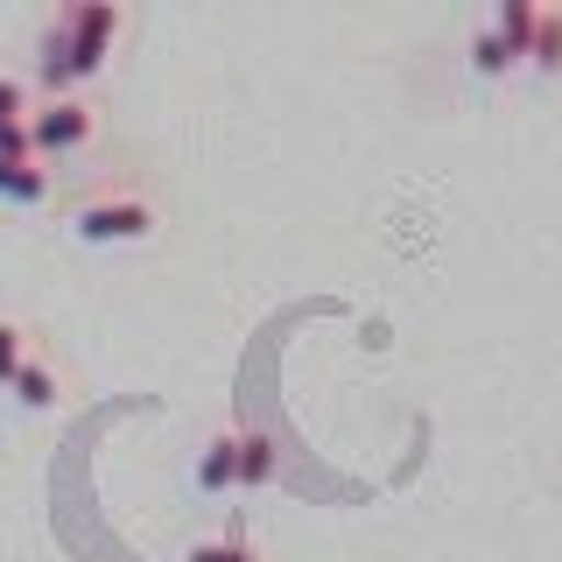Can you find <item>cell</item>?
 Returning <instances> with one entry per match:
<instances>
[{
    "label": "cell",
    "mask_w": 562,
    "mask_h": 562,
    "mask_svg": "<svg viewBox=\"0 0 562 562\" xmlns=\"http://www.w3.org/2000/svg\"><path fill=\"white\" fill-rule=\"evenodd\" d=\"M155 225H162V211L134 183L92 190L85 204H70V239L78 246H140V239H155Z\"/></svg>",
    "instance_id": "6da1fadb"
},
{
    "label": "cell",
    "mask_w": 562,
    "mask_h": 562,
    "mask_svg": "<svg viewBox=\"0 0 562 562\" xmlns=\"http://www.w3.org/2000/svg\"><path fill=\"white\" fill-rule=\"evenodd\" d=\"M29 140L35 162H64V155H85L99 140V105L85 92H57L43 105H29Z\"/></svg>",
    "instance_id": "7a4b0ae2"
},
{
    "label": "cell",
    "mask_w": 562,
    "mask_h": 562,
    "mask_svg": "<svg viewBox=\"0 0 562 562\" xmlns=\"http://www.w3.org/2000/svg\"><path fill=\"white\" fill-rule=\"evenodd\" d=\"M57 22H64L70 43L85 49V64H99V70H105L113 43L127 35V8H120V0H78V8H57Z\"/></svg>",
    "instance_id": "3957f363"
},
{
    "label": "cell",
    "mask_w": 562,
    "mask_h": 562,
    "mask_svg": "<svg viewBox=\"0 0 562 562\" xmlns=\"http://www.w3.org/2000/svg\"><path fill=\"white\" fill-rule=\"evenodd\" d=\"M239 479V429H218V436H204V450H198V471H190V485L204 492V499H218V492H233Z\"/></svg>",
    "instance_id": "277c9868"
},
{
    "label": "cell",
    "mask_w": 562,
    "mask_h": 562,
    "mask_svg": "<svg viewBox=\"0 0 562 562\" xmlns=\"http://www.w3.org/2000/svg\"><path fill=\"white\" fill-rule=\"evenodd\" d=\"M8 394H14V408H29V415H49V408L64 401V380H57V366H49L43 351H29V359L14 366Z\"/></svg>",
    "instance_id": "5b68a950"
},
{
    "label": "cell",
    "mask_w": 562,
    "mask_h": 562,
    "mask_svg": "<svg viewBox=\"0 0 562 562\" xmlns=\"http://www.w3.org/2000/svg\"><path fill=\"white\" fill-rule=\"evenodd\" d=\"M49 190H57V169H49V162H35V155H29V162H0V204H49Z\"/></svg>",
    "instance_id": "8992f818"
},
{
    "label": "cell",
    "mask_w": 562,
    "mask_h": 562,
    "mask_svg": "<svg viewBox=\"0 0 562 562\" xmlns=\"http://www.w3.org/2000/svg\"><path fill=\"white\" fill-rule=\"evenodd\" d=\"M535 22H541V8H535V0H499V8L485 14V29L499 35L506 49H514V64H527V43H535Z\"/></svg>",
    "instance_id": "52a82bcc"
},
{
    "label": "cell",
    "mask_w": 562,
    "mask_h": 562,
    "mask_svg": "<svg viewBox=\"0 0 562 562\" xmlns=\"http://www.w3.org/2000/svg\"><path fill=\"white\" fill-rule=\"evenodd\" d=\"M274 479V443H268V436H260V429H239V492H260V485H268Z\"/></svg>",
    "instance_id": "ba28073f"
},
{
    "label": "cell",
    "mask_w": 562,
    "mask_h": 562,
    "mask_svg": "<svg viewBox=\"0 0 562 562\" xmlns=\"http://www.w3.org/2000/svg\"><path fill=\"white\" fill-rule=\"evenodd\" d=\"M464 57H471V78H485V85H492V78H506V70H514V49H506V43H499V35H492L485 22L471 29Z\"/></svg>",
    "instance_id": "9c48e42d"
},
{
    "label": "cell",
    "mask_w": 562,
    "mask_h": 562,
    "mask_svg": "<svg viewBox=\"0 0 562 562\" xmlns=\"http://www.w3.org/2000/svg\"><path fill=\"white\" fill-rule=\"evenodd\" d=\"M527 64L535 70H562V8H541V22H535V43H527Z\"/></svg>",
    "instance_id": "30bf717a"
},
{
    "label": "cell",
    "mask_w": 562,
    "mask_h": 562,
    "mask_svg": "<svg viewBox=\"0 0 562 562\" xmlns=\"http://www.w3.org/2000/svg\"><path fill=\"white\" fill-rule=\"evenodd\" d=\"M183 562H260V555H254V541H246L239 527H233V535H218V541H198V549H190Z\"/></svg>",
    "instance_id": "8fae6325"
},
{
    "label": "cell",
    "mask_w": 562,
    "mask_h": 562,
    "mask_svg": "<svg viewBox=\"0 0 562 562\" xmlns=\"http://www.w3.org/2000/svg\"><path fill=\"white\" fill-rule=\"evenodd\" d=\"M29 324H14V316H0V386H8L14 380V366H22L29 359Z\"/></svg>",
    "instance_id": "7c38bea8"
},
{
    "label": "cell",
    "mask_w": 562,
    "mask_h": 562,
    "mask_svg": "<svg viewBox=\"0 0 562 562\" xmlns=\"http://www.w3.org/2000/svg\"><path fill=\"white\" fill-rule=\"evenodd\" d=\"M8 120H29V85L14 78V70H0V127Z\"/></svg>",
    "instance_id": "4fadbf2b"
},
{
    "label": "cell",
    "mask_w": 562,
    "mask_h": 562,
    "mask_svg": "<svg viewBox=\"0 0 562 562\" xmlns=\"http://www.w3.org/2000/svg\"><path fill=\"white\" fill-rule=\"evenodd\" d=\"M29 155H35L29 120H8V127H0V162H29Z\"/></svg>",
    "instance_id": "5bb4252c"
}]
</instances>
